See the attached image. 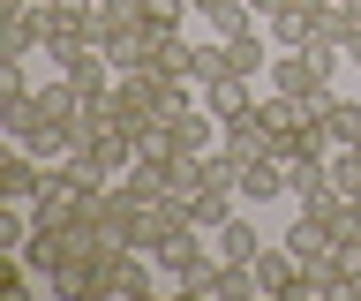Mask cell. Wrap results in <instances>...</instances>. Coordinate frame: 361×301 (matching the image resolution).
Instances as JSON below:
<instances>
[{"label": "cell", "instance_id": "9c48e42d", "mask_svg": "<svg viewBox=\"0 0 361 301\" xmlns=\"http://www.w3.org/2000/svg\"><path fill=\"white\" fill-rule=\"evenodd\" d=\"M151 23V8L143 0H90V38L98 46H113V38H128V30Z\"/></svg>", "mask_w": 361, "mask_h": 301}, {"label": "cell", "instance_id": "ac0fdd59", "mask_svg": "<svg viewBox=\"0 0 361 301\" xmlns=\"http://www.w3.org/2000/svg\"><path fill=\"white\" fill-rule=\"evenodd\" d=\"M143 8H151L158 30H180V8H188V0H143Z\"/></svg>", "mask_w": 361, "mask_h": 301}, {"label": "cell", "instance_id": "5b68a950", "mask_svg": "<svg viewBox=\"0 0 361 301\" xmlns=\"http://www.w3.org/2000/svg\"><path fill=\"white\" fill-rule=\"evenodd\" d=\"M45 8V53H68L90 38V0H38Z\"/></svg>", "mask_w": 361, "mask_h": 301}, {"label": "cell", "instance_id": "7c38bea8", "mask_svg": "<svg viewBox=\"0 0 361 301\" xmlns=\"http://www.w3.org/2000/svg\"><path fill=\"white\" fill-rule=\"evenodd\" d=\"M256 249H264V233L248 226V211H233V219L211 233V256H219V264H256Z\"/></svg>", "mask_w": 361, "mask_h": 301}, {"label": "cell", "instance_id": "9a60e30c", "mask_svg": "<svg viewBox=\"0 0 361 301\" xmlns=\"http://www.w3.org/2000/svg\"><path fill=\"white\" fill-rule=\"evenodd\" d=\"M219 143H226V151H233L241 166L271 151V136H264V121H256V113H233V121H219Z\"/></svg>", "mask_w": 361, "mask_h": 301}, {"label": "cell", "instance_id": "7a4b0ae2", "mask_svg": "<svg viewBox=\"0 0 361 301\" xmlns=\"http://www.w3.org/2000/svg\"><path fill=\"white\" fill-rule=\"evenodd\" d=\"M158 278H166V271H158L151 249H106L98 264H90V294H128L135 301V294H151Z\"/></svg>", "mask_w": 361, "mask_h": 301}, {"label": "cell", "instance_id": "5bb4252c", "mask_svg": "<svg viewBox=\"0 0 361 301\" xmlns=\"http://www.w3.org/2000/svg\"><path fill=\"white\" fill-rule=\"evenodd\" d=\"M226 61H233L241 75H264V68H271V30H264V23H241L233 38H226Z\"/></svg>", "mask_w": 361, "mask_h": 301}, {"label": "cell", "instance_id": "8992f818", "mask_svg": "<svg viewBox=\"0 0 361 301\" xmlns=\"http://www.w3.org/2000/svg\"><path fill=\"white\" fill-rule=\"evenodd\" d=\"M38 188H45V159H30L23 143H8L0 151V204H30Z\"/></svg>", "mask_w": 361, "mask_h": 301}, {"label": "cell", "instance_id": "ffe728a7", "mask_svg": "<svg viewBox=\"0 0 361 301\" xmlns=\"http://www.w3.org/2000/svg\"><path fill=\"white\" fill-rule=\"evenodd\" d=\"M279 8H286V0H248V16H256V23H271Z\"/></svg>", "mask_w": 361, "mask_h": 301}, {"label": "cell", "instance_id": "d6986e66", "mask_svg": "<svg viewBox=\"0 0 361 301\" xmlns=\"http://www.w3.org/2000/svg\"><path fill=\"white\" fill-rule=\"evenodd\" d=\"M338 249H346V256H361V204L338 219Z\"/></svg>", "mask_w": 361, "mask_h": 301}, {"label": "cell", "instance_id": "30bf717a", "mask_svg": "<svg viewBox=\"0 0 361 301\" xmlns=\"http://www.w3.org/2000/svg\"><path fill=\"white\" fill-rule=\"evenodd\" d=\"M256 98H264V91H256V75H241V68H226L219 83H203V106H211L219 121H233V113H256Z\"/></svg>", "mask_w": 361, "mask_h": 301}, {"label": "cell", "instance_id": "3957f363", "mask_svg": "<svg viewBox=\"0 0 361 301\" xmlns=\"http://www.w3.org/2000/svg\"><path fill=\"white\" fill-rule=\"evenodd\" d=\"M45 61H61V83H75L83 98H106L121 83V68H113V53L98 38H83V46H68V53H45Z\"/></svg>", "mask_w": 361, "mask_h": 301}, {"label": "cell", "instance_id": "2e32d148", "mask_svg": "<svg viewBox=\"0 0 361 301\" xmlns=\"http://www.w3.org/2000/svg\"><path fill=\"white\" fill-rule=\"evenodd\" d=\"M226 68H233V61H226V38H219V30H211L203 46H188V83H196V91H203V83H219Z\"/></svg>", "mask_w": 361, "mask_h": 301}, {"label": "cell", "instance_id": "4fadbf2b", "mask_svg": "<svg viewBox=\"0 0 361 301\" xmlns=\"http://www.w3.org/2000/svg\"><path fill=\"white\" fill-rule=\"evenodd\" d=\"M279 196H286V159H248L241 166V204H279Z\"/></svg>", "mask_w": 361, "mask_h": 301}, {"label": "cell", "instance_id": "277c9868", "mask_svg": "<svg viewBox=\"0 0 361 301\" xmlns=\"http://www.w3.org/2000/svg\"><path fill=\"white\" fill-rule=\"evenodd\" d=\"M83 204H90V188L68 173V166H45V188L30 196V219L38 226H68V219H83Z\"/></svg>", "mask_w": 361, "mask_h": 301}, {"label": "cell", "instance_id": "8fae6325", "mask_svg": "<svg viewBox=\"0 0 361 301\" xmlns=\"http://www.w3.org/2000/svg\"><path fill=\"white\" fill-rule=\"evenodd\" d=\"M233 204H241V188H226V181H196L188 188V219H196L203 233H219L226 219H233Z\"/></svg>", "mask_w": 361, "mask_h": 301}, {"label": "cell", "instance_id": "e0dca14e", "mask_svg": "<svg viewBox=\"0 0 361 301\" xmlns=\"http://www.w3.org/2000/svg\"><path fill=\"white\" fill-rule=\"evenodd\" d=\"M331 181H338L346 204H361V151H338V159H331Z\"/></svg>", "mask_w": 361, "mask_h": 301}, {"label": "cell", "instance_id": "ba28073f", "mask_svg": "<svg viewBox=\"0 0 361 301\" xmlns=\"http://www.w3.org/2000/svg\"><path fill=\"white\" fill-rule=\"evenodd\" d=\"M248 278H256V294H293V286H301V264H293L286 241H264L256 264H248Z\"/></svg>", "mask_w": 361, "mask_h": 301}, {"label": "cell", "instance_id": "52a82bcc", "mask_svg": "<svg viewBox=\"0 0 361 301\" xmlns=\"http://www.w3.org/2000/svg\"><path fill=\"white\" fill-rule=\"evenodd\" d=\"M38 46H45V8H38V0L8 8V30H0V61H30Z\"/></svg>", "mask_w": 361, "mask_h": 301}, {"label": "cell", "instance_id": "6da1fadb", "mask_svg": "<svg viewBox=\"0 0 361 301\" xmlns=\"http://www.w3.org/2000/svg\"><path fill=\"white\" fill-rule=\"evenodd\" d=\"M338 61H346V53L316 38V46H286V53H279V61H271L264 75H271V91L301 98V106H324V98H331V75H338Z\"/></svg>", "mask_w": 361, "mask_h": 301}]
</instances>
